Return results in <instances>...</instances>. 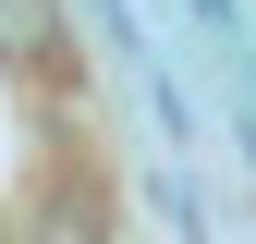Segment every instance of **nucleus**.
<instances>
[{"instance_id": "nucleus-1", "label": "nucleus", "mask_w": 256, "mask_h": 244, "mask_svg": "<svg viewBox=\"0 0 256 244\" xmlns=\"http://www.w3.org/2000/svg\"><path fill=\"white\" fill-rule=\"evenodd\" d=\"M0 74H74V37H61V0H0Z\"/></svg>"}, {"instance_id": "nucleus-2", "label": "nucleus", "mask_w": 256, "mask_h": 244, "mask_svg": "<svg viewBox=\"0 0 256 244\" xmlns=\"http://www.w3.org/2000/svg\"><path fill=\"white\" fill-rule=\"evenodd\" d=\"M24 244H110V232H98V208H74V196H49V208H37V232H24Z\"/></svg>"}, {"instance_id": "nucleus-3", "label": "nucleus", "mask_w": 256, "mask_h": 244, "mask_svg": "<svg viewBox=\"0 0 256 244\" xmlns=\"http://www.w3.org/2000/svg\"><path fill=\"white\" fill-rule=\"evenodd\" d=\"M196 24H208V37H232V24H244V12H232V0H196Z\"/></svg>"}, {"instance_id": "nucleus-4", "label": "nucleus", "mask_w": 256, "mask_h": 244, "mask_svg": "<svg viewBox=\"0 0 256 244\" xmlns=\"http://www.w3.org/2000/svg\"><path fill=\"white\" fill-rule=\"evenodd\" d=\"M0 244H12V232H0Z\"/></svg>"}]
</instances>
